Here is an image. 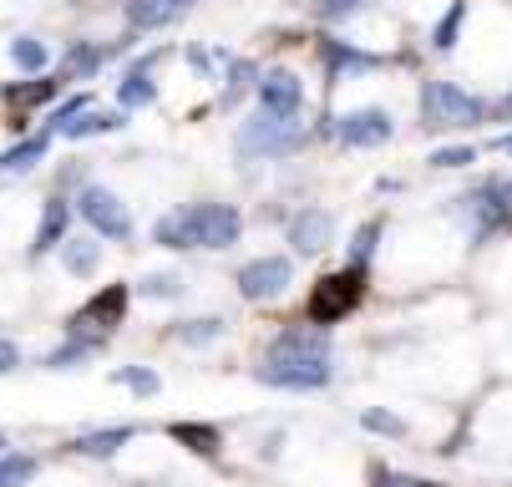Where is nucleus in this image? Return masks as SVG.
I'll return each mask as SVG.
<instances>
[{
  "mask_svg": "<svg viewBox=\"0 0 512 487\" xmlns=\"http://www.w3.org/2000/svg\"><path fill=\"white\" fill-rule=\"evenodd\" d=\"M254 381L269 391H325L335 381V361H264L259 356Z\"/></svg>",
  "mask_w": 512,
  "mask_h": 487,
  "instance_id": "9",
  "label": "nucleus"
},
{
  "mask_svg": "<svg viewBox=\"0 0 512 487\" xmlns=\"http://www.w3.org/2000/svg\"><path fill=\"white\" fill-rule=\"evenodd\" d=\"M502 188H507V203H512V178H502Z\"/></svg>",
  "mask_w": 512,
  "mask_h": 487,
  "instance_id": "41",
  "label": "nucleus"
},
{
  "mask_svg": "<svg viewBox=\"0 0 512 487\" xmlns=\"http://www.w3.org/2000/svg\"><path fill=\"white\" fill-rule=\"evenodd\" d=\"M97 264H102V239H97V234H71V239L61 244V269H66V274L92 280Z\"/></svg>",
  "mask_w": 512,
  "mask_h": 487,
  "instance_id": "24",
  "label": "nucleus"
},
{
  "mask_svg": "<svg viewBox=\"0 0 512 487\" xmlns=\"http://www.w3.org/2000/svg\"><path fill=\"white\" fill-rule=\"evenodd\" d=\"M289 285H295V259H289V254H259V259L239 264V274H234V290H239L249 305H269V300H279Z\"/></svg>",
  "mask_w": 512,
  "mask_h": 487,
  "instance_id": "6",
  "label": "nucleus"
},
{
  "mask_svg": "<svg viewBox=\"0 0 512 487\" xmlns=\"http://www.w3.org/2000/svg\"><path fill=\"white\" fill-rule=\"evenodd\" d=\"M310 143V127L305 117H269V112H254L239 122L234 132V153L244 163H279V158H295L305 153Z\"/></svg>",
  "mask_w": 512,
  "mask_h": 487,
  "instance_id": "2",
  "label": "nucleus"
},
{
  "mask_svg": "<svg viewBox=\"0 0 512 487\" xmlns=\"http://www.w3.org/2000/svg\"><path fill=\"white\" fill-rule=\"evenodd\" d=\"M492 148H497V153H512V132H507V137H497V143H492Z\"/></svg>",
  "mask_w": 512,
  "mask_h": 487,
  "instance_id": "40",
  "label": "nucleus"
},
{
  "mask_svg": "<svg viewBox=\"0 0 512 487\" xmlns=\"http://www.w3.org/2000/svg\"><path fill=\"white\" fill-rule=\"evenodd\" d=\"M158 61H163L158 46L127 61V72H122V82H117V107H122V112H137V107H153V102H158V82H153V66H158Z\"/></svg>",
  "mask_w": 512,
  "mask_h": 487,
  "instance_id": "15",
  "label": "nucleus"
},
{
  "mask_svg": "<svg viewBox=\"0 0 512 487\" xmlns=\"http://www.w3.org/2000/svg\"><path fill=\"white\" fill-rule=\"evenodd\" d=\"M198 0H127L122 6V16H127V31L137 36H148V31H158V26H173L183 11H193Z\"/></svg>",
  "mask_w": 512,
  "mask_h": 487,
  "instance_id": "18",
  "label": "nucleus"
},
{
  "mask_svg": "<svg viewBox=\"0 0 512 487\" xmlns=\"http://www.w3.org/2000/svg\"><path fill=\"white\" fill-rule=\"evenodd\" d=\"M127 127V112L122 107H87V112H77L56 137L61 143H87V137H102V132H122Z\"/></svg>",
  "mask_w": 512,
  "mask_h": 487,
  "instance_id": "19",
  "label": "nucleus"
},
{
  "mask_svg": "<svg viewBox=\"0 0 512 487\" xmlns=\"http://www.w3.org/2000/svg\"><path fill=\"white\" fill-rule=\"evenodd\" d=\"M381 234H386V224L381 219H365L355 234H350V249H345V264H360V269H371V259H376V249H381Z\"/></svg>",
  "mask_w": 512,
  "mask_h": 487,
  "instance_id": "27",
  "label": "nucleus"
},
{
  "mask_svg": "<svg viewBox=\"0 0 512 487\" xmlns=\"http://www.w3.org/2000/svg\"><path fill=\"white\" fill-rule=\"evenodd\" d=\"M320 61H325V77L330 82H345V77H360V72L386 66L376 51H360L355 41H340V36H320Z\"/></svg>",
  "mask_w": 512,
  "mask_h": 487,
  "instance_id": "17",
  "label": "nucleus"
},
{
  "mask_svg": "<svg viewBox=\"0 0 512 487\" xmlns=\"http://www.w3.org/2000/svg\"><path fill=\"white\" fill-rule=\"evenodd\" d=\"M396 137V122H391V112L386 107H355V112H345V117H335V143L340 148H386Z\"/></svg>",
  "mask_w": 512,
  "mask_h": 487,
  "instance_id": "12",
  "label": "nucleus"
},
{
  "mask_svg": "<svg viewBox=\"0 0 512 487\" xmlns=\"http://www.w3.org/2000/svg\"><path fill=\"white\" fill-rule=\"evenodd\" d=\"M112 381H117V386H127V391H137V396H158V391H163V381H158V371H153V366H122Z\"/></svg>",
  "mask_w": 512,
  "mask_h": 487,
  "instance_id": "33",
  "label": "nucleus"
},
{
  "mask_svg": "<svg viewBox=\"0 0 512 487\" xmlns=\"http://www.w3.org/2000/svg\"><path fill=\"white\" fill-rule=\"evenodd\" d=\"M365 274L371 269H360V264H340V269H330V274H320V280L310 285V295H305V315L300 320H310V325H340L360 300H365Z\"/></svg>",
  "mask_w": 512,
  "mask_h": 487,
  "instance_id": "3",
  "label": "nucleus"
},
{
  "mask_svg": "<svg viewBox=\"0 0 512 487\" xmlns=\"http://www.w3.org/2000/svg\"><path fill=\"white\" fill-rule=\"evenodd\" d=\"M360 427L376 432V437H406V422H401L396 411H381V406H365L360 411Z\"/></svg>",
  "mask_w": 512,
  "mask_h": 487,
  "instance_id": "34",
  "label": "nucleus"
},
{
  "mask_svg": "<svg viewBox=\"0 0 512 487\" xmlns=\"http://www.w3.org/2000/svg\"><path fill=\"white\" fill-rule=\"evenodd\" d=\"M11 61L21 66V72H46L51 51H46V41H36V36H16V41H11Z\"/></svg>",
  "mask_w": 512,
  "mask_h": 487,
  "instance_id": "31",
  "label": "nucleus"
},
{
  "mask_svg": "<svg viewBox=\"0 0 512 487\" xmlns=\"http://www.w3.org/2000/svg\"><path fill=\"white\" fill-rule=\"evenodd\" d=\"M21 366V345L16 340H6V335H0V376H11Z\"/></svg>",
  "mask_w": 512,
  "mask_h": 487,
  "instance_id": "38",
  "label": "nucleus"
},
{
  "mask_svg": "<svg viewBox=\"0 0 512 487\" xmlns=\"http://www.w3.org/2000/svg\"><path fill=\"white\" fill-rule=\"evenodd\" d=\"M0 452H11V442H6V432H0Z\"/></svg>",
  "mask_w": 512,
  "mask_h": 487,
  "instance_id": "42",
  "label": "nucleus"
},
{
  "mask_svg": "<svg viewBox=\"0 0 512 487\" xmlns=\"http://www.w3.org/2000/svg\"><path fill=\"white\" fill-rule=\"evenodd\" d=\"M376 487H431L426 477H411V472H381Z\"/></svg>",
  "mask_w": 512,
  "mask_h": 487,
  "instance_id": "39",
  "label": "nucleus"
},
{
  "mask_svg": "<svg viewBox=\"0 0 512 487\" xmlns=\"http://www.w3.org/2000/svg\"><path fill=\"white\" fill-rule=\"evenodd\" d=\"M426 163H431V168H472V163H477V148H467V143H457V148H436Z\"/></svg>",
  "mask_w": 512,
  "mask_h": 487,
  "instance_id": "36",
  "label": "nucleus"
},
{
  "mask_svg": "<svg viewBox=\"0 0 512 487\" xmlns=\"http://www.w3.org/2000/svg\"><path fill=\"white\" fill-rule=\"evenodd\" d=\"M168 437H173V442H183V447H188V452H198V457H213L218 447H224L218 427H208V422H173V427H168Z\"/></svg>",
  "mask_w": 512,
  "mask_h": 487,
  "instance_id": "26",
  "label": "nucleus"
},
{
  "mask_svg": "<svg viewBox=\"0 0 512 487\" xmlns=\"http://www.w3.org/2000/svg\"><path fill=\"white\" fill-rule=\"evenodd\" d=\"M132 41H137L132 31H127L122 41H112V46H102V41H71V46H66V56H61V66H56V77H61L66 87H71V82H87V77H97V72H102L107 61H117Z\"/></svg>",
  "mask_w": 512,
  "mask_h": 487,
  "instance_id": "14",
  "label": "nucleus"
},
{
  "mask_svg": "<svg viewBox=\"0 0 512 487\" xmlns=\"http://www.w3.org/2000/svg\"><path fill=\"white\" fill-rule=\"evenodd\" d=\"M102 351H107V335H66L56 351L41 356V366H46V371H77V366L97 361Z\"/></svg>",
  "mask_w": 512,
  "mask_h": 487,
  "instance_id": "21",
  "label": "nucleus"
},
{
  "mask_svg": "<svg viewBox=\"0 0 512 487\" xmlns=\"http://www.w3.org/2000/svg\"><path fill=\"white\" fill-rule=\"evenodd\" d=\"M137 437V427L132 422H117V427H97V432H82L77 442H66L77 457H117L127 442Z\"/></svg>",
  "mask_w": 512,
  "mask_h": 487,
  "instance_id": "23",
  "label": "nucleus"
},
{
  "mask_svg": "<svg viewBox=\"0 0 512 487\" xmlns=\"http://www.w3.org/2000/svg\"><path fill=\"white\" fill-rule=\"evenodd\" d=\"M244 239V214L239 203L224 198H198V203H178L168 214L153 219V244L158 249H208V254H224Z\"/></svg>",
  "mask_w": 512,
  "mask_h": 487,
  "instance_id": "1",
  "label": "nucleus"
},
{
  "mask_svg": "<svg viewBox=\"0 0 512 487\" xmlns=\"http://www.w3.org/2000/svg\"><path fill=\"white\" fill-rule=\"evenodd\" d=\"M51 143H56L51 132H26L21 143H11L6 153H0V178H21V173H31V168L51 153Z\"/></svg>",
  "mask_w": 512,
  "mask_h": 487,
  "instance_id": "22",
  "label": "nucleus"
},
{
  "mask_svg": "<svg viewBox=\"0 0 512 487\" xmlns=\"http://www.w3.org/2000/svg\"><path fill=\"white\" fill-rule=\"evenodd\" d=\"M71 219H77L71 198H66V193H51V198L41 203V224H36V239H31V259L56 254V249L71 239Z\"/></svg>",
  "mask_w": 512,
  "mask_h": 487,
  "instance_id": "16",
  "label": "nucleus"
},
{
  "mask_svg": "<svg viewBox=\"0 0 512 487\" xmlns=\"http://www.w3.org/2000/svg\"><path fill=\"white\" fill-rule=\"evenodd\" d=\"M487 122V102L457 82H426L421 87V127H477Z\"/></svg>",
  "mask_w": 512,
  "mask_h": 487,
  "instance_id": "5",
  "label": "nucleus"
},
{
  "mask_svg": "<svg viewBox=\"0 0 512 487\" xmlns=\"http://www.w3.org/2000/svg\"><path fill=\"white\" fill-rule=\"evenodd\" d=\"M254 82H259V66L249 56H229L224 72H218V107L234 112L244 97H254Z\"/></svg>",
  "mask_w": 512,
  "mask_h": 487,
  "instance_id": "20",
  "label": "nucleus"
},
{
  "mask_svg": "<svg viewBox=\"0 0 512 487\" xmlns=\"http://www.w3.org/2000/svg\"><path fill=\"white\" fill-rule=\"evenodd\" d=\"M360 6H365V0H315V16L330 21V26H340V21H350Z\"/></svg>",
  "mask_w": 512,
  "mask_h": 487,
  "instance_id": "37",
  "label": "nucleus"
},
{
  "mask_svg": "<svg viewBox=\"0 0 512 487\" xmlns=\"http://www.w3.org/2000/svg\"><path fill=\"white\" fill-rule=\"evenodd\" d=\"M462 21H467V0H452V11H447L442 21H436V31H431V46H436V51H452V46H457Z\"/></svg>",
  "mask_w": 512,
  "mask_h": 487,
  "instance_id": "32",
  "label": "nucleus"
},
{
  "mask_svg": "<svg viewBox=\"0 0 512 487\" xmlns=\"http://www.w3.org/2000/svg\"><path fill=\"white\" fill-rule=\"evenodd\" d=\"M41 472V457L31 452H0V487H31Z\"/></svg>",
  "mask_w": 512,
  "mask_h": 487,
  "instance_id": "29",
  "label": "nucleus"
},
{
  "mask_svg": "<svg viewBox=\"0 0 512 487\" xmlns=\"http://www.w3.org/2000/svg\"><path fill=\"white\" fill-rule=\"evenodd\" d=\"M457 203H462V214L472 219V239H492V234H502V229L512 224V203H507L502 178H492V183L462 193Z\"/></svg>",
  "mask_w": 512,
  "mask_h": 487,
  "instance_id": "11",
  "label": "nucleus"
},
{
  "mask_svg": "<svg viewBox=\"0 0 512 487\" xmlns=\"http://www.w3.org/2000/svg\"><path fill=\"white\" fill-rule=\"evenodd\" d=\"M284 244L295 249L300 259L325 254L335 244V214H330V208H320V203H300L295 214L284 219Z\"/></svg>",
  "mask_w": 512,
  "mask_h": 487,
  "instance_id": "10",
  "label": "nucleus"
},
{
  "mask_svg": "<svg viewBox=\"0 0 512 487\" xmlns=\"http://www.w3.org/2000/svg\"><path fill=\"white\" fill-rule=\"evenodd\" d=\"M254 102L269 117H305V82L295 72H284V66H274V72H259Z\"/></svg>",
  "mask_w": 512,
  "mask_h": 487,
  "instance_id": "13",
  "label": "nucleus"
},
{
  "mask_svg": "<svg viewBox=\"0 0 512 487\" xmlns=\"http://www.w3.org/2000/svg\"><path fill=\"white\" fill-rule=\"evenodd\" d=\"M127 305H132V290L127 285H102L77 315H66L61 335H112L127 320Z\"/></svg>",
  "mask_w": 512,
  "mask_h": 487,
  "instance_id": "8",
  "label": "nucleus"
},
{
  "mask_svg": "<svg viewBox=\"0 0 512 487\" xmlns=\"http://www.w3.org/2000/svg\"><path fill=\"white\" fill-rule=\"evenodd\" d=\"M224 330H229L224 315H193V320H178L173 325V340L183 345V351H203V345L224 340Z\"/></svg>",
  "mask_w": 512,
  "mask_h": 487,
  "instance_id": "25",
  "label": "nucleus"
},
{
  "mask_svg": "<svg viewBox=\"0 0 512 487\" xmlns=\"http://www.w3.org/2000/svg\"><path fill=\"white\" fill-rule=\"evenodd\" d=\"M87 107H92V97H87V92L66 97V102H56V107L46 112V127H41V132H51V137H56V132H61V127H66L71 117H77V112H87Z\"/></svg>",
  "mask_w": 512,
  "mask_h": 487,
  "instance_id": "35",
  "label": "nucleus"
},
{
  "mask_svg": "<svg viewBox=\"0 0 512 487\" xmlns=\"http://www.w3.org/2000/svg\"><path fill=\"white\" fill-rule=\"evenodd\" d=\"M264 361H335V340L325 325H310V320H295L269 335L264 345Z\"/></svg>",
  "mask_w": 512,
  "mask_h": 487,
  "instance_id": "7",
  "label": "nucleus"
},
{
  "mask_svg": "<svg viewBox=\"0 0 512 487\" xmlns=\"http://www.w3.org/2000/svg\"><path fill=\"white\" fill-rule=\"evenodd\" d=\"M137 295L142 300H183L188 295V280L178 269H158V274H142L137 280Z\"/></svg>",
  "mask_w": 512,
  "mask_h": 487,
  "instance_id": "28",
  "label": "nucleus"
},
{
  "mask_svg": "<svg viewBox=\"0 0 512 487\" xmlns=\"http://www.w3.org/2000/svg\"><path fill=\"white\" fill-rule=\"evenodd\" d=\"M56 92H66V82L51 72V77H36V82H26V87H6V102H16V107H36V102H51Z\"/></svg>",
  "mask_w": 512,
  "mask_h": 487,
  "instance_id": "30",
  "label": "nucleus"
},
{
  "mask_svg": "<svg viewBox=\"0 0 512 487\" xmlns=\"http://www.w3.org/2000/svg\"><path fill=\"white\" fill-rule=\"evenodd\" d=\"M71 208H77V219H82L102 244H132V239H137V224H132V214H127V203H122L112 188L92 183V178L77 188Z\"/></svg>",
  "mask_w": 512,
  "mask_h": 487,
  "instance_id": "4",
  "label": "nucleus"
}]
</instances>
